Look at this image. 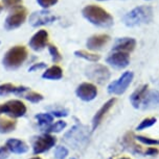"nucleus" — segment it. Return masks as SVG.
<instances>
[{
	"label": "nucleus",
	"instance_id": "nucleus-37",
	"mask_svg": "<svg viewBox=\"0 0 159 159\" xmlns=\"http://www.w3.org/2000/svg\"><path fill=\"white\" fill-rule=\"evenodd\" d=\"M1 11H2V5L0 4V13H1Z\"/></svg>",
	"mask_w": 159,
	"mask_h": 159
},
{
	"label": "nucleus",
	"instance_id": "nucleus-31",
	"mask_svg": "<svg viewBox=\"0 0 159 159\" xmlns=\"http://www.w3.org/2000/svg\"><path fill=\"white\" fill-rule=\"evenodd\" d=\"M37 2L43 8H48L58 3V0H37Z\"/></svg>",
	"mask_w": 159,
	"mask_h": 159
},
{
	"label": "nucleus",
	"instance_id": "nucleus-10",
	"mask_svg": "<svg viewBox=\"0 0 159 159\" xmlns=\"http://www.w3.org/2000/svg\"><path fill=\"white\" fill-rule=\"evenodd\" d=\"M106 61L107 64H109L115 69H125L130 64V55L127 52L115 51L111 55L108 56Z\"/></svg>",
	"mask_w": 159,
	"mask_h": 159
},
{
	"label": "nucleus",
	"instance_id": "nucleus-23",
	"mask_svg": "<svg viewBox=\"0 0 159 159\" xmlns=\"http://www.w3.org/2000/svg\"><path fill=\"white\" fill-rule=\"evenodd\" d=\"M74 55L77 56V57H81V58H84L86 61H93V62H97L100 61L101 56L97 55V54H94V53H89L87 51H84V50H77L74 52Z\"/></svg>",
	"mask_w": 159,
	"mask_h": 159
},
{
	"label": "nucleus",
	"instance_id": "nucleus-17",
	"mask_svg": "<svg viewBox=\"0 0 159 159\" xmlns=\"http://www.w3.org/2000/svg\"><path fill=\"white\" fill-rule=\"evenodd\" d=\"M7 150L15 154H23L28 151V146L24 142L17 139H10L5 143Z\"/></svg>",
	"mask_w": 159,
	"mask_h": 159
},
{
	"label": "nucleus",
	"instance_id": "nucleus-6",
	"mask_svg": "<svg viewBox=\"0 0 159 159\" xmlns=\"http://www.w3.org/2000/svg\"><path fill=\"white\" fill-rule=\"evenodd\" d=\"M5 113L11 118H21L26 113V106L19 100H10L4 104H0V115Z\"/></svg>",
	"mask_w": 159,
	"mask_h": 159
},
{
	"label": "nucleus",
	"instance_id": "nucleus-18",
	"mask_svg": "<svg viewBox=\"0 0 159 159\" xmlns=\"http://www.w3.org/2000/svg\"><path fill=\"white\" fill-rule=\"evenodd\" d=\"M29 89L26 86H16L12 83H4L0 85V96H7L10 94H15L17 96H23L24 93L28 92Z\"/></svg>",
	"mask_w": 159,
	"mask_h": 159
},
{
	"label": "nucleus",
	"instance_id": "nucleus-3",
	"mask_svg": "<svg viewBox=\"0 0 159 159\" xmlns=\"http://www.w3.org/2000/svg\"><path fill=\"white\" fill-rule=\"evenodd\" d=\"M26 58H27L26 48L24 46H15L4 54L2 64L7 70H16L22 66Z\"/></svg>",
	"mask_w": 159,
	"mask_h": 159
},
{
	"label": "nucleus",
	"instance_id": "nucleus-14",
	"mask_svg": "<svg viewBox=\"0 0 159 159\" xmlns=\"http://www.w3.org/2000/svg\"><path fill=\"white\" fill-rule=\"evenodd\" d=\"M109 41H110V37L108 34H95L90 37L87 40L86 46L89 50L97 51L102 49Z\"/></svg>",
	"mask_w": 159,
	"mask_h": 159
},
{
	"label": "nucleus",
	"instance_id": "nucleus-8",
	"mask_svg": "<svg viewBox=\"0 0 159 159\" xmlns=\"http://www.w3.org/2000/svg\"><path fill=\"white\" fill-rule=\"evenodd\" d=\"M134 75L132 72H125L117 80L111 82L108 85V92L110 94H114V95H122L127 91V89L129 88V85L131 84L132 80H133Z\"/></svg>",
	"mask_w": 159,
	"mask_h": 159
},
{
	"label": "nucleus",
	"instance_id": "nucleus-41",
	"mask_svg": "<svg viewBox=\"0 0 159 159\" xmlns=\"http://www.w3.org/2000/svg\"><path fill=\"white\" fill-rule=\"evenodd\" d=\"M147 1H150V0H147Z\"/></svg>",
	"mask_w": 159,
	"mask_h": 159
},
{
	"label": "nucleus",
	"instance_id": "nucleus-29",
	"mask_svg": "<svg viewBox=\"0 0 159 159\" xmlns=\"http://www.w3.org/2000/svg\"><path fill=\"white\" fill-rule=\"evenodd\" d=\"M67 155H68L67 148H65V147H63V146L57 147V149L55 151V156L57 159H65L67 157Z\"/></svg>",
	"mask_w": 159,
	"mask_h": 159
},
{
	"label": "nucleus",
	"instance_id": "nucleus-22",
	"mask_svg": "<svg viewBox=\"0 0 159 159\" xmlns=\"http://www.w3.org/2000/svg\"><path fill=\"white\" fill-rule=\"evenodd\" d=\"M17 122L14 120L0 119V133H10L16 129Z\"/></svg>",
	"mask_w": 159,
	"mask_h": 159
},
{
	"label": "nucleus",
	"instance_id": "nucleus-16",
	"mask_svg": "<svg viewBox=\"0 0 159 159\" xmlns=\"http://www.w3.org/2000/svg\"><path fill=\"white\" fill-rule=\"evenodd\" d=\"M115 102H116L115 98L110 99V100L107 101L106 103H105L103 106H102V108H100V110H98V111L95 113L94 118H93V120H92V131H94L95 129L97 128V126L101 124L102 120H103L105 115H106V113L111 109V107L114 105Z\"/></svg>",
	"mask_w": 159,
	"mask_h": 159
},
{
	"label": "nucleus",
	"instance_id": "nucleus-19",
	"mask_svg": "<svg viewBox=\"0 0 159 159\" xmlns=\"http://www.w3.org/2000/svg\"><path fill=\"white\" fill-rule=\"evenodd\" d=\"M148 92V84H145L142 85V88L137 89L133 94L131 95L130 97V100H131V103L132 105L135 107V108H139L140 105H142V102L145 98V96Z\"/></svg>",
	"mask_w": 159,
	"mask_h": 159
},
{
	"label": "nucleus",
	"instance_id": "nucleus-15",
	"mask_svg": "<svg viewBox=\"0 0 159 159\" xmlns=\"http://www.w3.org/2000/svg\"><path fill=\"white\" fill-rule=\"evenodd\" d=\"M136 47V41L133 38H122L116 41L113 46V51H121V52H132Z\"/></svg>",
	"mask_w": 159,
	"mask_h": 159
},
{
	"label": "nucleus",
	"instance_id": "nucleus-39",
	"mask_svg": "<svg viewBox=\"0 0 159 159\" xmlns=\"http://www.w3.org/2000/svg\"><path fill=\"white\" fill-rule=\"evenodd\" d=\"M98 1H105V0H98Z\"/></svg>",
	"mask_w": 159,
	"mask_h": 159
},
{
	"label": "nucleus",
	"instance_id": "nucleus-34",
	"mask_svg": "<svg viewBox=\"0 0 159 159\" xmlns=\"http://www.w3.org/2000/svg\"><path fill=\"white\" fill-rule=\"evenodd\" d=\"M52 116H68V111L67 110H53V111H52Z\"/></svg>",
	"mask_w": 159,
	"mask_h": 159
},
{
	"label": "nucleus",
	"instance_id": "nucleus-28",
	"mask_svg": "<svg viewBox=\"0 0 159 159\" xmlns=\"http://www.w3.org/2000/svg\"><path fill=\"white\" fill-rule=\"evenodd\" d=\"M156 122H157V120L155 118H147L143 120V121L140 122V124L136 127V130L140 131V130H143V129H147V128H149L154 125Z\"/></svg>",
	"mask_w": 159,
	"mask_h": 159
},
{
	"label": "nucleus",
	"instance_id": "nucleus-27",
	"mask_svg": "<svg viewBox=\"0 0 159 159\" xmlns=\"http://www.w3.org/2000/svg\"><path fill=\"white\" fill-rule=\"evenodd\" d=\"M48 51H49L50 55H52V61L55 62V64L62 61L61 53H60V51L58 50V48H57L55 45H48Z\"/></svg>",
	"mask_w": 159,
	"mask_h": 159
},
{
	"label": "nucleus",
	"instance_id": "nucleus-4",
	"mask_svg": "<svg viewBox=\"0 0 159 159\" xmlns=\"http://www.w3.org/2000/svg\"><path fill=\"white\" fill-rule=\"evenodd\" d=\"M65 142L73 146V148H80L85 145L88 139V131L83 125H76L64 135Z\"/></svg>",
	"mask_w": 159,
	"mask_h": 159
},
{
	"label": "nucleus",
	"instance_id": "nucleus-13",
	"mask_svg": "<svg viewBox=\"0 0 159 159\" xmlns=\"http://www.w3.org/2000/svg\"><path fill=\"white\" fill-rule=\"evenodd\" d=\"M48 43V32L44 29H41L32 35L29 40V47L35 51H41L46 47Z\"/></svg>",
	"mask_w": 159,
	"mask_h": 159
},
{
	"label": "nucleus",
	"instance_id": "nucleus-21",
	"mask_svg": "<svg viewBox=\"0 0 159 159\" xmlns=\"http://www.w3.org/2000/svg\"><path fill=\"white\" fill-rule=\"evenodd\" d=\"M63 77V71L59 66H52L47 69L42 75V78L49 80H60Z\"/></svg>",
	"mask_w": 159,
	"mask_h": 159
},
{
	"label": "nucleus",
	"instance_id": "nucleus-5",
	"mask_svg": "<svg viewBox=\"0 0 159 159\" xmlns=\"http://www.w3.org/2000/svg\"><path fill=\"white\" fill-rule=\"evenodd\" d=\"M86 76L92 81L98 83V84H104L110 79V71L107 67L103 65H92L89 66L86 69Z\"/></svg>",
	"mask_w": 159,
	"mask_h": 159
},
{
	"label": "nucleus",
	"instance_id": "nucleus-25",
	"mask_svg": "<svg viewBox=\"0 0 159 159\" xmlns=\"http://www.w3.org/2000/svg\"><path fill=\"white\" fill-rule=\"evenodd\" d=\"M22 97L25 98L27 101L32 102V103H39V102L43 100V98H44L41 94H39L37 92H32V91L26 92V94L23 95Z\"/></svg>",
	"mask_w": 159,
	"mask_h": 159
},
{
	"label": "nucleus",
	"instance_id": "nucleus-7",
	"mask_svg": "<svg viewBox=\"0 0 159 159\" xmlns=\"http://www.w3.org/2000/svg\"><path fill=\"white\" fill-rule=\"evenodd\" d=\"M26 16H27V11H26L24 7H18L13 8V11L5 19V23H4L5 29L13 30V29L20 27L26 20Z\"/></svg>",
	"mask_w": 159,
	"mask_h": 159
},
{
	"label": "nucleus",
	"instance_id": "nucleus-26",
	"mask_svg": "<svg viewBox=\"0 0 159 159\" xmlns=\"http://www.w3.org/2000/svg\"><path fill=\"white\" fill-rule=\"evenodd\" d=\"M36 119L38 120L39 124L43 125H50L53 122V116L50 113H39L36 116Z\"/></svg>",
	"mask_w": 159,
	"mask_h": 159
},
{
	"label": "nucleus",
	"instance_id": "nucleus-11",
	"mask_svg": "<svg viewBox=\"0 0 159 159\" xmlns=\"http://www.w3.org/2000/svg\"><path fill=\"white\" fill-rule=\"evenodd\" d=\"M57 18L52 16L49 11H35L29 17V23L34 27H38L41 25H46V24H50L55 22Z\"/></svg>",
	"mask_w": 159,
	"mask_h": 159
},
{
	"label": "nucleus",
	"instance_id": "nucleus-32",
	"mask_svg": "<svg viewBox=\"0 0 159 159\" xmlns=\"http://www.w3.org/2000/svg\"><path fill=\"white\" fill-rule=\"evenodd\" d=\"M45 68H46V64H44V62H37V64H34L28 69V72H34L36 70H41V69Z\"/></svg>",
	"mask_w": 159,
	"mask_h": 159
},
{
	"label": "nucleus",
	"instance_id": "nucleus-36",
	"mask_svg": "<svg viewBox=\"0 0 159 159\" xmlns=\"http://www.w3.org/2000/svg\"><path fill=\"white\" fill-rule=\"evenodd\" d=\"M31 159H41L40 157H32V158H31Z\"/></svg>",
	"mask_w": 159,
	"mask_h": 159
},
{
	"label": "nucleus",
	"instance_id": "nucleus-20",
	"mask_svg": "<svg viewBox=\"0 0 159 159\" xmlns=\"http://www.w3.org/2000/svg\"><path fill=\"white\" fill-rule=\"evenodd\" d=\"M143 108H152L159 104V92L158 91H151L147 92V94L142 102Z\"/></svg>",
	"mask_w": 159,
	"mask_h": 159
},
{
	"label": "nucleus",
	"instance_id": "nucleus-33",
	"mask_svg": "<svg viewBox=\"0 0 159 159\" xmlns=\"http://www.w3.org/2000/svg\"><path fill=\"white\" fill-rule=\"evenodd\" d=\"M8 157V150L5 146L0 148V159H7Z\"/></svg>",
	"mask_w": 159,
	"mask_h": 159
},
{
	"label": "nucleus",
	"instance_id": "nucleus-12",
	"mask_svg": "<svg viewBox=\"0 0 159 159\" xmlns=\"http://www.w3.org/2000/svg\"><path fill=\"white\" fill-rule=\"evenodd\" d=\"M76 94L81 100L89 102L95 99V97L97 96V86L94 84H92V83L84 82L77 86Z\"/></svg>",
	"mask_w": 159,
	"mask_h": 159
},
{
	"label": "nucleus",
	"instance_id": "nucleus-35",
	"mask_svg": "<svg viewBox=\"0 0 159 159\" xmlns=\"http://www.w3.org/2000/svg\"><path fill=\"white\" fill-rule=\"evenodd\" d=\"M157 153H158L157 149H155V148H149L148 150H147L146 155H155V154H157Z\"/></svg>",
	"mask_w": 159,
	"mask_h": 159
},
{
	"label": "nucleus",
	"instance_id": "nucleus-30",
	"mask_svg": "<svg viewBox=\"0 0 159 159\" xmlns=\"http://www.w3.org/2000/svg\"><path fill=\"white\" fill-rule=\"evenodd\" d=\"M2 2L7 8H15L22 4V0H2Z\"/></svg>",
	"mask_w": 159,
	"mask_h": 159
},
{
	"label": "nucleus",
	"instance_id": "nucleus-24",
	"mask_svg": "<svg viewBox=\"0 0 159 159\" xmlns=\"http://www.w3.org/2000/svg\"><path fill=\"white\" fill-rule=\"evenodd\" d=\"M66 128V122L64 121H58L56 122L55 124H50L49 126H47L45 128V131L49 132V133H58V132H61L62 130H64Z\"/></svg>",
	"mask_w": 159,
	"mask_h": 159
},
{
	"label": "nucleus",
	"instance_id": "nucleus-9",
	"mask_svg": "<svg viewBox=\"0 0 159 159\" xmlns=\"http://www.w3.org/2000/svg\"><path fill=\"white\" fill-rule=\"evenodd\" d=\"M57 139L55 136L50 135V134H44L37 137L34 142L32 148H34V154L39 155L41 153H44L48 151L49 149H52L53 146L56 145Z\"/></svg>",
	"mask_w": 159,
	"mask_h": 159
},
{
	"label": "nucleus",
	"instance_id": "nucleus-1",
	"mask_svg": "<svg viewBox=\"0 0 159 159\" xmlns=\"http://www.w3.org/2000/svg\"><path fill=\"white\" fill-rule=\"evenodd\" d=\"M82 14L85 19H87L93 25L98 26V27L108 28L114 24L113 17L103 7H97V5H87L83 8Z\"/></svg>",
	"mask_w": 159,
	"mask_h": 159
},
{
	"label": "nucleus",
	"instance_id": "nucleus-2",
	"mask_svg": "<svg viewBox=\"0 0 159 159\" xmlns=\"http://www.w3.org/2000/svg\"><path fill=\"white\" fill-rule=\"evenodd\" d=\"M153 20V8L148 5H140L133 8L122 17V22L128 27H134L142 24H149Z\"/></svg>",
	"mask_w": 159,
	"mask_h": 159
},
{
	"label": "nucleus",
	"instance_id": "nucleus-40",
	"mask_svg": "<svg viewBox=\"0 0 159 159\" xmlns=\"http://www.w3.org/2000/svg\"><path fill=\"white\" fill-rule=\"evenodd\" d=\"M70 159H76V158H70Z\"/></svg>",
	"mask_w": 159,
	"mask_h": 159
},
{
	"label": "nucleus",
	"instance_id": "nucleus-38",
	"mask_svg": "<svg viewBox=\"0 0 159 159\" xmlns=\"http://www.w3.org/2000/svg\"><path fill=\"white\" fill-rule=\"evenodd\" d=\"M119 159H130V158H119Z\"/></svg>",
	"mask_w": 159,
	"mask_h": 159
}]
</instances>
